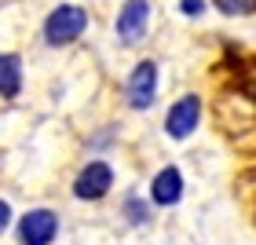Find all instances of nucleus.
I'll use <instances>...</instances> for the list:
<instances>
[{"mask_svg":"<svg viewBox=\"0 0 256 245\" xmlns=\"http://www.w3.org/2000/svg\"><path fill=\"white\" fill-rule=\"evenodd\" d=\"M216 8L224 15H249V11H256V0H216Z\"/></svg>","mask_w":256,"mask_h":245,"instance_id":"nucleus-9","label":"nucleus"},{"mask_svg":"<svg viewBox=\"0 0 256 245\" xmlns=\"http://www.w3.org/2000/svg\"><path fill=\"white\" fill-rule=\"evenodd\" d=\"M88 30V11L84 8H77V4H62V8H55L48 22H44V37H48V44H70V40H77L80 33Z\"/></svg>","mask_w":256,"mask_h":245,"instance_id":"nucleus-1","label":"nucleus"},{"mask_svg":"<svg viewBox=\"0 0 256 245\" xmlns=\"http://www.w3.org/2000/svg\"><path fill=\"white\" fill-rule=\"evenodd\" d=\"M8 220H11V208H8V202H0V230L8 227Z\"/></svg>","mask_w":256,"mask_h":245,"instance_id":"nucleus-12","label":"nucleus"},{"mask_svg":"<svg viewBox=\"0 0 256 245\" xmlns=\"http://www.w3.org/2000/svg\"><path fill=\"white\" fill-rule=\"evenodd\" d=\"M150 198H154V205H176L180 198H183V176H180V168H161L154 183H150Z\"/></svg>","mask_w":256,"mask_h":245,"instance_id":"nucleus-7","label":"nucleus"},{"mask_svg":"<svg viewBox=\"0 0 256 245\" xmlns=\"http://www.w3.org/2000/svg\"><path fill=\"white\" fill-rule=\"evenodd\" d=\"M198 121H202V99L198 96H183V99L172 102V110L165 118V132L172 139H187L198 128Z\"/></svg>","mask_w":256,"mask_h":245,"instance_id":"nucleus-3","label":"nucleus"},{"mask_svg":"<svg viewBox=\"0 0 256 245\" xmlns=\"http://www.w3.org/2000/svg\"><path fill=\"white\" fill-rule=\"evenodd\" d=\"M158 96V66L154 62H139L128 77V106L132 110H146Z\"/></svg>","mask_w":256,"mask_h":245,"instance_id":"nucleus-5","label":"nucleus"},{"mask_svg":"<svg viewBox=\"0 0 256 245\" xmlns=\"http://www.w3.org/2000/svg\"><path fill=\"white\" fill-rule=\"evenodd\" d=\"M146 26H150V0H124L118 15V37L124 44H139L146 37Z\"/></svg>","mask_w":256,"mask_h":245,"instance_id":"nucleus-2","label":"nucleus"},{"mask_svg":"<svg viewBox=\"0 0 256 245\" xmlns=\"http://www.w3.org/2000/svg\"><path fill=\"white\" fill-rule=\"evenodd\" d=\"M110 186H114V168L106 165V161H92V165L77 176L74 194L80 198V202H99Z\"/></svg>","mask_w":256,"mask_h":245,"instance_id":"nucleus-4","label":"nucleus"},{"mask_svg":"<svg viewBox=\"0 0 256 245\" xmlns=\"http://www.w3.org/2000/svg\"><path fill=\"white\" fill-rule=\"evenodd\" d=\"M180 8H183V15H202V11H205V0H180Z\"/></svg>","mask_w":256,"mask_h":245,"instance_id":"nucleus-11","label":"nucleus"},{"mask_svg":"<svg viewBox=\"0 0 256 245\" xmlns=\"http://www.w3.org/2000/svg\"><path fill=\"white\" fill-rule=\"evenodd\" d=\"M18 88H22V66L15 55H0V96L11 99V96H18Z\"/></svg>","mask_w":256,"mask_h":245,"instance_id":"nucleus-8","label":"nucleus"},{"mask_svg":"<svg viewBox=\"0 0 256 245\" xmlns=\"http://www.w3.org/2000/svg\"><path fill=\"white\" fill-rule=\"evenodd\" d=\"M128 216H132V224H143V220H146V208H143V202L128 198Z\"/></svg>","mask_w":256,"mask_h":245,"instance_id":"nucleus-10","label":"nucleus"},{"mask_svg":"<svg viewBox=\"0 0 256 245\" xmlns=\"http://www.w3.org/2000/svg\"><path fill=\"white\" fill-rule=\"evenodd\" d=\"M18 234H22V245H52V238L59 234V220L48 208H33L30 216H22Z\"/></svg>","mask_w":256,"mask_h":245,"instance_id":"nucleus-6","label":"nucleus"}]
</instances>
